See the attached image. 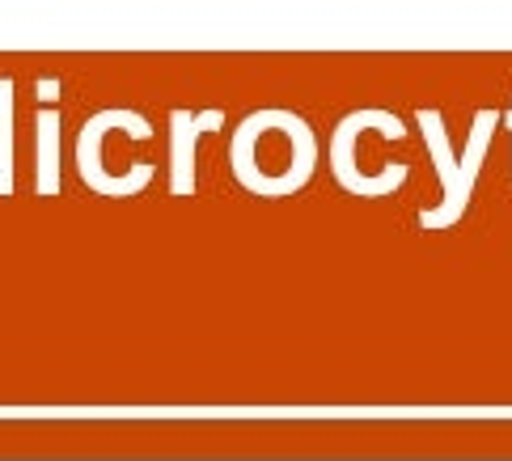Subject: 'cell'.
<instances>
[{
	"mask_svg": "<svg viewBox=\"0 0 512 461\" xmlns=\"http://www.w3.org/2000/svg\"><path fill=\"white\" fill-rule=\"evenodd\" d=\"M280 115H254L242 132H237L233 153H250L254 157H233L237 174H242L246 187H259V191H288V187H301L309 178L305 165H297V149L301 153H314V140H309V127L301 119H284V132Z\"/></svg>",
	"mask_w": 512,
	"mask_h": 461,
	"instance_id": "1",
	"label": "cell"
}]
</instances>
